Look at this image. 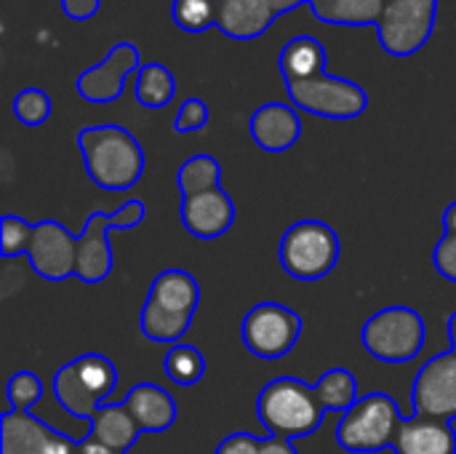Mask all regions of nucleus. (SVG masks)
I'll list each match as a JSON object with an SVG mask.
<instances>
[{
    "instance_id": "6ab92c4d",
    "label": "nucleus",
    "mask_w": 456,
    "mask_h": 454,
    "mask_svg": "<svg viewBox=\"0 0 456 454\" xmlns=\"http://www.w3.org/2000/svg\"><path fill=\"white\" fill-rule=\"evenodd\" d=\"M134 420L139 423L142 433H163L176 423V401L168 391L155 383H139L123 399Z\"/></svg>"
},
{
    "instance_id": "b1692460",
    "label": "nucleus",
    "mask_w": 456,
    "mask_h": 454,
    "mask_svg": "<svg viewBox=\"0 0 456 454\" xmlns=\"http://www.w3.org/2000/svg\"><path fill=\"white\" fill-rule=\"evenodd\" d=\"M190 324H192L190 316H179L174 310H166V308L155 305L152 300L144 302L142 318H139L142 334L150 343H160V345H176L187 334Z\"/></svg>"
},
{
    "instance_id": "0eeeda50",
    "label": "nucleus",
    "mask_w": 456,
    "mask_h": 454,
    "mask_svg": "<svg viewBox=\"0 0 456 454\" xmlns=\"http://www.w3.org/2000/svg\"><path fill=\"white\" fill-rule=\"evenodd\" d=\"M147 209L142 201L123 203L115 214L94 211L77 235V257H75V276L83 284H102L112 273V246L107 238V230H131L142 225Z\"/></svg>"
},
{
    "instance_id": "f3484780",
    "label": "nucleus",
    "mask_w": 456,
    "mask_h": 454,
    "mask_svg": "<svg viewBox=\"0 0 456 454\" xmlns=\"http://www.w3.org/2000/svg\"><path fill=\"white\" fill-rule=\"evenodd\" d=\"M395 454H456V431L449 420L411 415L403 420L395 444Z\"/></svg>"
},
{
    "instance_id": "a878e982",
    "label": "nucleus",
    "mask_w": 456,
    "mask_h": 454,
    "mask_svg": "<svg viewBox=\"0 0 456 454\" xmlns=\"http://www.w3.org/2000/svg\"><path fill=\"white\" fill-rule=\"evenodd\" d=\"M315 393L321 399V404L326 407V412H337L345 415L355 407L358 401V380L350 369H329L318 383H315Z\"/></svg>"
},
{
    "instance_id": "a211bd4d",
    "label": "nucleus",
    "mask_w": 456,
    "mask_h": 454,
    "mask_svg": "<svg viewBox=\"0 0 456 454\" xmlns=\"http://www.w3.org/2000/svg\"><path fill=\"white\" fill-rule=\"evenodd\" d=\"M278 19L270 0H219L216 27L232 40L262 37Z\"/></svg>"
},
{
    "instance_id": "4be33fe9",
    "label": "nucleus",
    "mask_w": 456,
    "mask_h": 454,
    "mask_svg": "<svg viewBox=\"0 0 456 454\" xmlns=\"http://www.w3.org/2000/svg\"><path fill=\"white\" fill-rule=\"evenodd\" d=\"M315 19L323 24H345V27H366L379 24L387 0H307Z\"/></svg>"
},
{
    "instance_id": "9d476101",
    "label": "nucleus",
    "mask_w": 456,
    "mask_h": 454,
    "mask_svg": "<svg viewBox=\"0 0 456 454\" xmlns=\"http://www.w3.org/2000/svg\"><path fill=\"white\" fill-rule=\"evenodd\" d=\"M243 343L248 353L256 359H283L294 351L302 337V316L278 302H259L254 305L240 326Z\"/></svg>"
},
{
    "instance_id": "f8f14e48",
    "label": "nucleus",
    "mask_w": 456,
    "mask_h": 454,
    "mask_svg": "<svg viewBox=\"0 0 456 454\" xmlns=\"http://www.w3.org/2000/svg\"><path fill=\"white\" fill-rule=\"evenodd\" d=\"M139 67H142L139 48L128 40H120L110 48V54L102 62H96L94 67H88L77 75L75 88L86 102L110 104V102L120 99L126 78L131 72H139Z\"/></svg>"
},
{
    "instance_id": "f704fd0d",
    "label": "nucleus",
    "mask_w": 456,
    "mask_h": 454,
    "mask_svg": "<svg viewBox=\"0 0 456 454\" xmlns=\"http://www.w3.org/2000/svg\"><path fill=\"white\" fill-rule=\"evenodd\" d=\"M259 442L256 436L251 433H232L227 436L214 454H259Z\"/></svg>"
},
{
    "instance_id": "dca6fc26",
    "label": "nucleus",
    "mask_w": 456,
    "mask_h": 454,
    "mask_svg": "<svg viewBox=\"0 0 456 454\" xmlns=\"http://www.w3.org/2000/svg\"><path fill=\"white\" fill-rule=\"evenodd\" d=\"M248 134L251 139L267 150V153H286L294 147L302 136V120L294 104L283 102H267L256 107V112L248 118Z\"/></svg>"
},
{
    "instance_id": "9b49d317",
    "label": "nucleus",
    "mask_w": 456,
    "mask_h": 454,
    "mask_svg": "<svg viewBox=\"0 0 456 454\" xmlns=\"http://www.w3.org/2000/svg\"><path fill=\"white\" fill-rule=\"evenodd\" d=\"M414 415L456 420V351L433 356L417 375L411 388Z\"/></svg>"
},
{
    "instance_id": "7c9ffc66",
    "label": "nucleus",
    "mask_w": 456,
    "mask_h": 454,
    "mask_svg": "<svg viewBox=\"0 0 456 454\" xmlns=\"http://www.w3.org/2000/svg\"><path fill=\"white\" fill-rule=\"evenodd\" d=\"M5 391H8V404H11V409L13 412H27L32 404H37V399H40V393H43V383H40V377L35 375V372H16L11 380H8V385H5Z\"/></svg>"
},
{
    "instance_id": "1a4fd4ad",
    "label": "nucleus",
    "mask_w": 456,
    "mask_h": 454,
    "mask_svg": "<svg viewBox=\"0 0 456 454\" xmlns=\"http://www.w3.org/2000/svg\"><path fill=\"white\" fill-rule=\"evenodd\" d=\"M438 0H387L377 24L379 45L390 56H414L433 37Z\"/></svg>"
},
{
    "instance_id": "ea45409f",
    "label": "nucleus",
    "mask_w": 456,
    "mask_h": 454,
    "mask_svg": "<svg viewBox=\"0 0 456 454\" xmlns=\"http://www.w3.org/2000/svg\"><path fill=\"white\" fill-rule=\"evenodd\" d=\"M449 340H452V348L456 351V313L449 318Z\"/></svg>"
},
{
    "instance_id": "412c9836",
    "label": "nucleus",
    "mask_w": 456,
    "mask_h": 454,
    "mask_svg": "<svg viewBox=\"0 0 456 454\" xmlns=\"http://www.w3.org/2000/svg\"><path fill=\"white\" fill-rule=\"evenodd\" d=\"M91 436L102 442L104 447H110L112 452L123 454L136 444V439L142 436V428L123 401L102 404L96 415L91 417Z\"/></svg>"
},
{
    "instance_id": "f257e3e1",
    "label": "nucleus",
    "mask_w": 456,
    "mask_h": 454,
    "mask_svg": "<svg viewBox=\"0 0 456 454\" xmlns=\"http://www.w3.org/2000/svg\"><path fill=\"white\" fill-rule=\"evenodd\" d=\"M77 150L91 182L102 190H128L144 174V150L139 139L123 126L104 123L80 128Z\"/></svg>"
},
{
    "instance_id": "393cba45",
    "label": "nucleus",
    "mask_w": 456,
    "mask_h": 454,
    "mask_svg": "<svg viewBox=\"0 0 456 454\" xmlns=\"http://www.w3.org/2000/svg\"><path fill=\"white\" fill-rule=\"evenodd\" d=\"M176 96V78L166 64L150 62L136 72V102L150 110L166 107Z\"/></svg>"
},
{
    "instance_id": "ddd939ff",
    "label": "nucleus",
    "mask_w": 456,
    "mask_h": 454,
    "mask_svg": "<svg viewBox=\"0 0 456 454\" xmlns=\"http://www.w3.org/2000/svg\"><path fill=\"white\" fill-rule=\"evenodd\" d=\"M77 235L53 219L32 225V241L27 246V260L32 270L45 281H64L75 276Z\"/></svg>"
},
{
    "instance_id": "20e7f679",
    "label": "nucleus",
    "mask_w": 456,
    "mask_h": 454,
    "mask_svg": "<svg viewBox=\"0 0 456 454\" xmlns=\"http://www.w3.org/2000/svg\"><path fill=\"white\" fill-rule=\"evenodd\" d=\"M403 415L393 396L369 393L355 401L350 412L342 415L337 425V444L345 452L377 454L393 450L395 436L403 425Z\"/></svg>"
},
{
    "instance_id": "473e14b6",
    "label": "nucleus",
    "mask_w": 456,
    "mask_h": 454,
    "mask_svg": "<svg viewBox=\"0 0 456 454\" xmlns=\"http://www.w3.org/2000/svg\"><path fill=\"white\" fill-rule=\"evenodd\" d=\"M208 123V104L198 96L184 99L176 118H174V131L176 134H190V131H200Z\"/></svg>"
},
{
    "instance_id": "2f4dec72",
    "label": "nucleus",
    "mask_w": 456,
    "mask_h": 454,
    "mask_svg": "<svg viewBox=\"0 0 456 454\" xmlns=\"http://www.w3.org/2000/svg\"><path fill=\"white\" fill-rule=\"evenodd\" d=\"M32 241V225L24 222L21 217H3V235H0V252L3 257H16L27 254V246Z\"/></svg>"
},
{
    "instance_id": "6e6552de",
    "label": "nucleus",
    "mask_w": 456,
    "mask_h": 454,
    "mask_svg": "<svg viewBox=\"0 0 456 454\" xmlns=\"http://www.w3.org/2000/svg\"><path fill=\"white\" fill-rule=\"evenodd\" d=\"M286 94L297 110L329 120H353L369 107V94L358 83L334 78L326 70L302 80H289Z\"/></svg>"
},
{
    "instance_id": "cd10ccee",
    "label": "nucleus",
    "mask_w": 456,
    "mask_h": 454,
    "mask_svg": "<svg viewBox=\"0 0 456 454\" xmlns=\"http://www.w3.org/2000/svg\"><path fill=\"white\" fill-rule=\"evenodd\" d=\"M163 372H166V377L171 383H176L182 388H190V385H198L203 380L206 359L192 345H174L163 359Z\"/></svg>"
},
{
    "instance_id": "4468645a",
    "label": "nucleus",
    "mask_w": 456,
    "mask_h": 454,
    "mask_svg": "<svg viewBox=\"0 0 456 454\" xmlns=\"http://www.w3.org/2000/svg\"><path fill=\"white\" fill-rule=\"evenodd\" d=\"M0 452L3 454H75L77 442L56 433L29 412L8 409L3 415Z\"/></svg>"
},
{
    "instance_id": "bb28decb",
    "label": "nucleus",
    "mask_w": 456,
    "mask_h": 454,
    "mask_svg": "<svg viewBox=\"0 0 456 454\" xmlns=\"http://www.w3.org/2000/svg\"><path fill=\"white\" fill-rule=\"evenodd\" d=\"M219 179H222V166L211 155H192L176 171V185H179L182 198L214 190L219 187Z\"/></svg>"
},
{
    "instance_id": "e433bc0d",
    "label": "nucleus",
    "mask_w": 456,
    "mask_h": 454,
    "mask_svg": "<svg viewBox=\"0 0 456 454\" xmlns=\"http://www.w3.org/2000/svg\"><path fill=\"white\" fill-rule=\"evenodd\" d=\"M259 454H299V452L294 450V442L270 436V439H262V442H259Z\"/></svg>"
},
{
    "instance_id": "423d86ee",
    "label": "nucleus",
    "mask_w": 456,
    "mask_h": 454,
    "mask_svg": "<svg viewBox=\"0 0 456 454\" xmlns=\"http://www.w3.org/2000/svg\"><path fill=\"white\" fill-rule=\"evenodd\" d=\"M361 343L377 361L409 364L425 348V318L414 308H385L363 324Z\"/></svg>"
},
{
    "instance_id": "4c0bfd02",
    "label": "nucleus",
    "mask_w": 456,
    "mask_h": 454,
    "mask_svg": "<svg viewBox=\"0 0 456 454\" xmlns=\"http://www.w3.org/2000/svg\"><path fill=\"white\" fill-rule=\"evenodd\" d=\"M75 454H118V452H112L110 447H104L102 442H96V439L91 436V439L77 442V452Z\"/></svg>"
},
{
    "instance_id": "72a5a7b5",
    "label": "nucleus",
    "mask_w": 456,
    "mask_h": 454,
    "mask_svg": "<svg viewBox=\"0 0 456 454\" xmlns=\"http://www.w3.org/2000/svg\"><path fill=\"white\" fill-rule=\"evenodd\" d=\"M433 265L446 281L456 284V235H444L438 241V246L433 252Z\"/></svg>"
},
{
    "instance_id": "aec40b11",
    "label": "nucleus",
    "mask_w": 456,
    "mask_h": 454,
    "mask_svg": "<svg viewBox=\"0 0 456 454\" xmlns=\"http://www.w3.org/2000/svg\"><path fill=\"white\" fill-rule=\"evenodd\" d=\"M147 300H152L155 305H160L166 310L192 318L200 305V286L192 273H187L182 268H171V270H163L155 276Z\"/></svg>"
},
{
    "instance_id": "f03ea898",
    "label": "nucleus",
    "mask_w": 456,
    "mask_h": 454,
    "mask_svg": "<svg viewBox=\"0 0 456 454\" xmlns=\"http://www.w3.org/2000/svg\"><path fill=\"white\" fill-rule=\"evenodd\" d=\"M256 415L270 436L294 442L313 436L329 412L321 404L315 385H307L299 377H278L262 388Z\"/></svg>"
},
{
    "instance_id": "58836bf2",
    "label": "nucleus",
    "mask_w": 456,
    "mask_h": 454,
    "mask_svg": "<svg viewBox=\"0 0 456 454\" xmlns=\"http://www.w3.org/2000/svg\"><path fill=\"white\" fill-rule=\"evenodd\" d=\"M444 235H456V201L444 211Z\"/></svg>"
},
{
    "instance_id": "2eb2a0df",
    "label": "nucleus",
    "mask_w": 456,
    "mask_h": 454,
    "mask_svg": "<svg viewBox=\"0 0 456 454\" xmlns=\"http://www.w3.org/2000/svg\"><path fill=\"white\" fill-rule=\"evenodd\" d=\"M179 217L190 235L200 241H214V238H222L232 227L235 203L222 187H214V190L182 198Z\"/></svg>"
},
{
    "instance_id": "5701e85b",
    "label": "nucleus",
    "mask_w": 456,
    "mask_h": 454,
    "mask_svg": "<svg viewBox=\"0 0 456 454\" xmlns=\"http://www.w3.org/2000/svg\"><path fill=\"white\" fill-rule=\"evenodd\" d=\"M278 67H281L283 83L318 75L326 70V45L315 37H307V35L291 37L281 51Z\"/></svg>"
},
{
    "instance_id": "c9c22d12",
    "label": "nucleus",
    "mask_w": 456,
    "mask_h": 454,
    "mask_svg": "<svg viewBox=\"0 0 456 454\" xmlns=\"http://www.w3.org/2000/svg\"><path fill=\"white\" fill-rule=\"evenodd\" d=\"M61 11L72 19V21H88L99 13L102 0H59Z\"/></svg>"
},
{
    "instance_id": "c756f323",
    "label": "nucleus",
    "mask_w": 456,
    "mask_h": 454,
    "mask_svg": "<svg viewBox=\"0 0 456 454\" xmlns=\"http://www.w3.org/2000/svg\"><path fill=\"white\" fill-rule=\"evenodd\" d=\"M13 115L24 126H43L51 118V96L43 88H21L13 96Z\"/></svg>"
},
{
    "instance_id": "c85d7f7f",
    "label": "nucleus",
    "mask_w": 456,
    "mask_h": 454,
    "mask_svg": "<svg viewBox=\"0 0 456 454\" xmlns=\"http://www.w3.org/2000/svg\"><path fill=\"white\" fill-rule=\"evenodd\" d=\"M216 5L219 0H174L171 19L184 32H206L216 27Z\"/></svg>"
},
{
    "instance_id": "7ed1b4c3",
    "label": "nucleus",
    "mask_w": 456,
    "mask_h": 454,
    "mask_svg": "<svg viewBox=\"0 0 456 454\" xmlns=\"http://www.w3.org/2000/svg\"><path fill=\"white\" fill-rule=\"evenodd\" d=\"M118 385L115 364L102 353H86L64 364L53 375V396L64 412L91 423L96 409L107 404V396Z\"/></svg>"
},
{
    "instance_id": "39448f33",
    "label": "nucleus",
    "mask_w": 456,
    "mask_h": 454,
    "mask_svg": "<svg viewBox=\"0 0 456 454\" xmlns=\"http://www.w3.org/2000/svg\"><path fill=\"white\" fill-rule=\"evenodd\" d=\"M339 260V235L321 219L294 222L281 238V265L297 281L326 278Z\"/></svg>"
}]
</instances>
